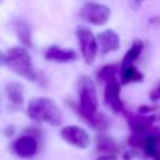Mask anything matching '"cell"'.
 Wrapping results in <instances>:
<instances>
[{
	"mask_svg": "<svg viewBox=\"0 0 160 160\" xmlns=\"http://www.w3.org/2000/svg\"><path fill=\"white\" fill-rule=\"evenodd\" d=\"M28 115L34 121L46 122L51 126H59L62 122L61 111L50 98H32L28 104Z\"/></svg>",
	"mask_w": 160,
	"mask_h": 160,
	"instance_id": "1",
	"label": "cell"
},
{
	"mask_svg": "<svg viewBox=\"0 0 160 160\" xmlns=\"http://www.w3.org/2000/svg\"><path fill=\"white\" fill-rule=\"evenodd\" d=\"M5 64L19 76L30 81H36L38 72L31 61V56L26 49L20 46L11 48L5 55Z\"/></svg>",
	"mask_w": 160,
	"mask_h": 160,
	"instance_id": "2",
	"label": "cell"
},
{
	"mask_svg": "<svg viewBox=\"0 0 160 160\" xmlns=\"http://www.w3.org/2000/svg\"><path fill=\"white\" fill-rule=\"evenodd\" d=\"M110 15L111 11L106 5L94 1H86L79 11V16L82 21L95 26L105 25L110 19Z\"/></svg>",
	"mask_w": 160,
	"mask_h": 160,
	"instance_id": "3",
	"label": "cell"
},
{
	"mask_svg": "<svg viewBox=\"0 0 160 160\" xmlns=\"http://www.w3.org/2000/svg\"><path fill=\"white\" fill-rule=\"evenodd\" d=\"M76 38L81 50V55L86 64H92L99 50L98 39L91 32V30L85 25H79L76 28Z\"/></svg>",
	"mask_w": 160,
	"mask_h": 160,
	"instance_id": "4",
	"label": "cell"
},
{
	"mask_svg": "<svg viewBox=\"0 0 160 160\" xmlns=\"http://www.w3.org/2000/svg\"><path fill=\"white\" fill-rule=\"evenodd\" d=\"M60 135L68 144L78 149H86L90 144V136L88 131L76 125H68L62 128Z\"/></svg>",
	"mask_w": 160,
	"mask_h": 160,
	"instance_id": "5",
	"label": "cell"
},
{
	"mask_svg": "<svg viewBox=\"0 0 160 160\" xmlns=\"http://www.w3.org/2000/svg\"><path fill=\"white\" fill-rule=\"evenodd\" d=\"M104 100H105V104L114 112H116V114L125 112L124 102L120 99V82L116 79H112L105 84Z\"/></svg>",
	"mask_w": 160,
	"mask_h": 160,
	"instance_id": "6",
	"label": "cell"
},
{
	"mask_svg": "<svg viewBox=\"0 0 160 160\" xmlns=\"http://www.w3.org/2000/svg\"><path fill=\"white\" fill-rule=\"evenodd\" d=\"M12 151L22 159H30L38 152V141L31 135L19 136L12 142Z\"/></svg>",
	"mask_w": 160,
	"mask_h": 160,
	"instance_id": "7",
	"label": "cell"
},
{
	"mask_svg": "<svg viewBox=\"0 0 160 160\" xmlns=\"http://www.w3.org/2000/svg\"><path fill=\"white\" fill-rule=\"evenodd\" d=\"M96 39H98V45L101 55H106L109 52L118 51L120 49V38L111 29L101 31Z\"/></svg>",
	"mask_w": 160,
	"mask_h": 160,
	"instance_id": "8",
	"label": "cell"
},
{
	"mask_svg": "<svg viewBox=\"0 0 160 160\" xmlns=\"http://www.w3.org/2000/svg\"><path fill=\"white\" fill-rule=\"evenodd\" d=\"M155 121L154 115H128V122L132 131V134H146L152 129V124Z\"/></svg>",
	"mask_w": 160,
	"mask_h": 160,
	"instance_id": "9",
	"label": "cell"
},
{
	"mask_svg": "<svg viewBox=\"0 0 160 160\" xmlns=\"http://www.w3.org/2000/svg\"><path fill=\"white\" fill-rule=\"evenodd\" d=\"M44 56L48 61H55V62H70V61L76 60V58H78V55L74 50L62 49L56 45L48 48Z\"/></svg>",
	"mask_w": 160,
	"mask_h": 160,
	"instance_id": "10",
	"label": "cell"
},
{
	"mask_svg": "<svg viewBox=\"0 0 160 160\" xmlns=\"http://www.w3.org/2000/svg\"><path fill=\"white\" fill-rule=\"evenodd\" d=\"M96 151L102 155H116L119 151L118 142L108 135H98L96 138Z\"/></svg>",
	"mask_w": 160,
	"mask_h": 160,
	"instance_id": "11",
	"label": "cell"
},
{
	"mask_svg": "<svg viewBox=\"0 0 160 160\" xmlns=\"http://www.w3.org/2000/svg\"><path fill=\"white\" fill-rule=\"evenodd\" d=\"M12 28H14L16 36L21 40V42L25 46H31V30H30L29 24L25 20L18 19L12 22Z\"/></svg>",
	"mask_w": 160,
	"mask_h": 160,
	"instance_id": "12",
	"label": "cell"
},
{
	"mask_svg": "<svg viewBox=\"0 0 160 160\" xmlns=\"http://www.w3.org/2000/svg\"><path fill=\"white\" fill-rule=\"evenodd\" d=\"M120 79H121V84L126 85V84H130V82L142 81L144 75L134 65H129V66L120 68Z\"/></svg>",
	"mask_w": 160,
	"mask_h": 160,
	"instance_id": "13",
	"label": "cell"
},
{
	"mask_svg": "<svg viewBox=\"0 0 160 160\" xmlns=\"http://www.w3.org/2000/svg\"><path fill=\"white\" fill-rule=\"evenodd\" d=\"M144 49V42L141 40H135L132 42V45L129 48V50L126 51V54L124 55L122 58V61H121V66L120 68H124V66H129V65H132L135 62V60H138V58L140 56L141 51Z\"/></svg>",
	"mask_w": 160,
	"mask_h": 160,
	"instance_id": "14",
	"label": "cell"
},
{
	"mask_svg": "<svg viewBox=\"0 0 160 160\" xmlns=\"http://www.w3.org/2000/svg\"><path fill=\"white\" fill-rule=\"evenodd\" d=\"M5 90H6V95L9 100L12 104L20 105L24 102V88L20 82H16V81L8 82Z\"/></svg>",
	"mask_w": 160,
	"mask_h": 160,
	"instance_id": "15",
	"label": "cell"
},
{
	"mask_svg": "<svg viewBox=\"0 0 160 160\" xmlns=\"http://www.w3.org/2000/svg\"><path fill=\"white\" fill-rule=\"evenodd\" d=\"M119 70V65L118 64H109L102 66L101 69H99V71L96 72V78L100 82L106 84L108 81L116 79V72Z\"/></svg>",
	"mask_w": 160,
	"mask_h": 160,
	"instance_id": "16",
	"label": "cell"
},
{
	"mask_svg": "<svg viewBox=\"0 0 160 160\" xmlns=\"http://www.w3.org/2000/svg\"><path fill=\"white\" fill-rule=\"evenodd\" d=\"M151 101H159L160 100V81L156 84V86L150 91L149 94Z\"/></svg>",
	"mask_w": 160,
	"mask_h": 160,
	"instance_id": "17",
	"label": "cell"
},
{
	"mask_svg": "<svg viewBox=\"0 0 160 160\" xmlns=\"http://www.w3.org/2000/svg\"><path fill=\"white\" fill-rule=\"evenodd\" d=\"M136 156V151L135 150H129V151H126L125 154H124V160H131V159H134Z\"/></svg>",
	"mask_w": 160,
	"mask_h": 160,
	"instance_id": "18",
	"label": "cell"
},
{
	"mask_svg": "<svg viewBox=\"0 0 160 160\" xmlns=\"http://www.w3.org/2000/svg\"><path fill=\"white\" fill-rule=\"evenodd\" d=\"M144 1L145 0H130V5H131L132 9H139Z\"/></svg>",
	"mask_w": 160,
	"mask_h": 160,
	"instance_id": "19",
	"label": "cell"
},
{
	"mask_svg": "<svg viewBox=\"0 0 160 160\" xmlns=\"http://www.w3.org/2000/svg\"><path fill=\"white\" fill-rule=\"evenodd\" d=\"M96 160H118L116 155H101Z\"/></svg>",
	"mask_w": 160,
	"mask_h": 160,
	"instance_id": "20",
	"label": "cell"
},
{
	"mask_svg": "<svg viewBox=\"0 0 160 160\" xmlns=\"http://www.w3.org/2000/svg\"><path fill=\"white\" fill-rule=\"evenodd\" d=\"M1 64H5V55L0 52V65Z\"/></svg>",
	"mask_w": 160,
	"mask_h": 160,
	"instance_id": "21",
	"label": "cell"
}]
</instances>
